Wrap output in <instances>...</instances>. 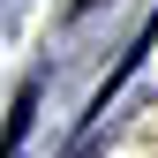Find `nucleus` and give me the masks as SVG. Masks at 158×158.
Returning <instances> with one entry per match:
<instances>
[{
	"mask_svg": "<svg viewBox=\"0 0 158 158\" xmlns=\"http://www.w3.org/2000/svg\"><path fill=\"white\" fill-rule=\"evenodd\" d=\"M30 113H38V83L15 90V106H8V128H0V158H15L23 151V135H30Z\"/></svg>",
	"mask_w": 158,
	"mask_h": 158,
	"instance_id": "obj_1",
	"label": "nucleus"
}]
</instances>
